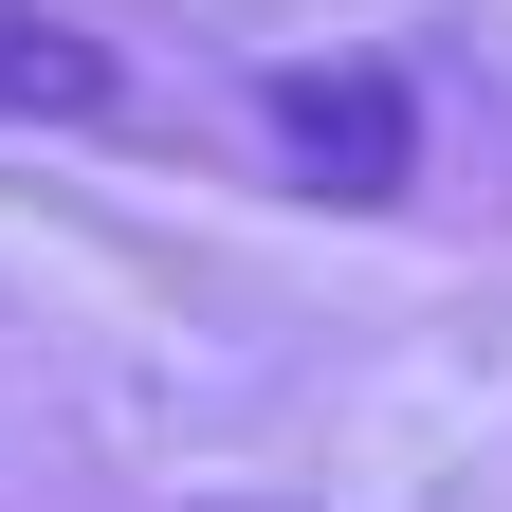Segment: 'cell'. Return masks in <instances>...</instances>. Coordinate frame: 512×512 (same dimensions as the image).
Listing matches in <instances>:
<instances>
[{
  "mask_svg": "<svg viewBox=\"0 0 512 512\" xmlns=\"http://www.w3.org/2000/svg\"><path fill=\"white\" fill-rule=\"evenodd\" d=\"M256 128H275V165L311 202H384V183L421 165V74L403 55H311V74L256 92Z\"/></svg>",
  "mask_w": 512,
  "mask_h": 512,
  "instance_id": "1",
  "label": "cell"
},
{
  "mask_svg": "<svg viewBox=\"0 0 512 512\" xmlns=\"http://www.w3.org/2000/svg\"><path fill=\"white\" fill-rule=\"evenodd\" d=\"M128 110V55L37 19V0H0V128H110Z\"/></svg>",
  "mask_w": 512,
  "mask_h": 512,
  "instance_id": "2",
  "label": "cell"
}]
</instances>
